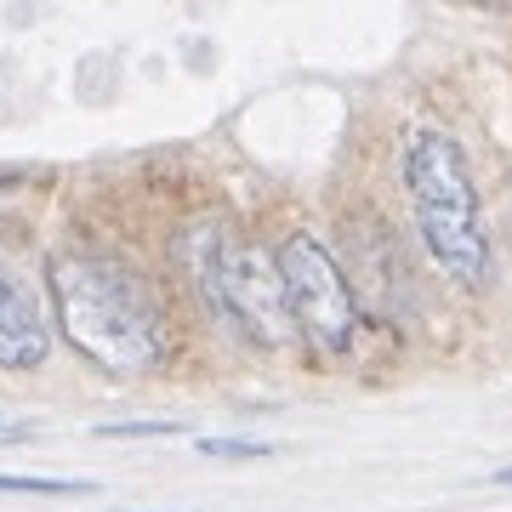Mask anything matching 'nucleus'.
<instances>
[{"label":"nucleus","mask_w":512,"mask_h":512,"mask_svg":"<svg viewBox=\"0 0 512 512\" xmlns=\"http://www.w3.org/2000/svg\"><path fill=\"white\" fill-rule=\"evenodd\" d=\"M52 302L57 325L74 348L109 376H148L165 359L160 308L137 274L114 256L74 251L52 262Z\"/></svg>","instance_id":"nucleus-1"},{"label":"nucleus","mask_w":512,"mask_h":512,"mask_svg":"<svg viewBox=\"0 0 512 512\" xmlns=\"http://www.w3.org/2000/svg\"><path fill=\"white\" fill-rule=\"evenodd\" d=\"M404 188H410L416 228L427 239L433 262L461 285H478L490 274V239H484V222H478V194H473V177H467V160L444 131L410 137Z\"/></svg>","instance_id":"nucleus-2"},{"label":"nucleus","mask_w":512,"mask_h":512,"mask_svg":"<svg viewBox=\"0 0 512 512\" xmlns=\"http://www.w3.org/2000/svg\"><path fill=\"white\" fill-rule=\"evenodd\" d=\"M279 268V291H285V313L308 330L325 353H348L359 336V308L342 268L330 262V251L313 234H291L274 256Z\"/></svg>","instance_id":"nucleus-3"},{"label":"nucleus","mask_w":512,"mask_h":512,"mask_svg":"<svg viewBox=\"0 0 512 512\" xmlns=\"http://www.w3.org/2000/svg\"><path fill=\"white\" fill-rule=\"evenodd\" d=\"M211 285H217L222 308L234 313L245 330H256L262 342H285V291H279V268L251 245H222L211 262Z\"/></svg>","instance_id":"nucleus-4"},{"label":"nucleus","mask_w":512,"mask_h":512,"mask_svg":"<svg viewBox=\"0 0 512 512\" xmlns=\"http://www.w3.org/2000/svg\"><path fill=\"white\" fill-rule=\"evenodd\" d=\"M52 353L46 296L12 256L0 251V370H40Z\"/></svg>","instance_id":"nucleus-5"},{"label":"nucleus","mask_w":512,"mask_h":512,"mask_svg":"<svg viewBox=\"0 0 512 512\" xmlns=\"http://www.w3.org/2000/svg\"><path fill=\"white\" fill-rule=\"evenodd\" d=\"M6 495H92L86 478H29V473H0Z\"/></svg>","instance_id":"nucleus-6"},{"label":"nucleus","mask_w":512,"mask_h":512,"mask_svg":"<svg viewBox=\"0 0 512 512\" xmlns=\"http://www.w3.org/2000/svg\"><path fill=\"white\" fill-rule=\"evenodd\" d=\"M200 456H211V461H262L268 444L262 439H200Z\"/></svg>","instance_id":"nucleus-7"},{"label":"nucleus","mask_w":512,"mask_h":512,"mask_svg":"<svg viewBox=\"0 0 512 512\" xmlns=\"http://www.w3.org/2000/svg\"><path fill=\"white\" fill-rule=\"evenodd\" d=\"M103 439H171L183 433V421H114V427H97Z\"/></svg>","instance_id":"nucleus-8"},{"label":"nucleus","mask_w":512,"mask_h":512,"mask_svg":"<svg viewBox=\"0 0 512 512\" xmlns=\"http://www.w3.org/2000/svg\"><path fill=\"white\" fill-rule=\"evenodd\" d=\"M6 439H29V427H23V421H6V416H0V444H6Z\"/></svg>","instance_id":"nucleus-9"},{"label":"nucleus","mask_w":512,"mask_h":512,"mask_svg":"<svg viewBox=\"0 0 512 512\" xmlns=\"http://www.w3.org/2000/svg\"><path fill=\"white\" fill-rule=\"evenodd\" d=\"M114 512H183V507H114Z\"/></svg>","instance_id":"nucleus-10"},{"label":"nucleus","mask_w":512,"mask_h":512,"mask_svg":"<svg viewBox=\"0 0 512 512\" xmlns=\"http://www.w3.org/2000/svg\"><path fill=\"white\" fill-rule=\"evenodd\" d=\"M495 484H512V467H501V473H495Z\"/></svg>","instance_id":"nucleus-11"}]
</instances>
